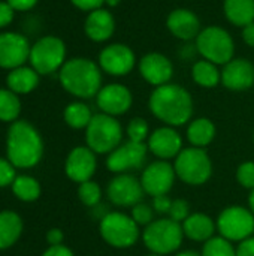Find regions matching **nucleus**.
<instances>
[{"mask_svg":"<svg viewBox=\"0 0 254 256\" xmlns=\"http://www.w3.org/2000/svg\"><path fill=\"white\" fill-rule=\"evenodd\" d=\"M16 168L7 160V158H0V189L12 186L16 178Z\"/></svg>","mask_w":254,"mask_h":256,"instance_id":"obj_38","label":"nucleus"},{"mask_svg":"<svg viewBox=\"0 0 254 256\" xmlns=\"http://www.w3.org/2000/svg\"><path fill=\"white\" fill-rule=\"evenodd\" d=\"M42 256H73L72 250L63 244H58V246H49Z\"/></svg>","mask_w":254,"mask_h":256,"instance_id":"obj_45","label":"nucleus"},{"mask_svg":"<svg viewBox=\"0 0 254 256\" xmlns=\"http://www.w3.org/2000/svg\"><path fill=\"white\" fill-rule=\"evenodd\" d=\"M148 104L153 116L172 128L186 124L193 114V99L190 93L178 84L168 82L156 87Z\"/></svg>","mask_w":254,"mask_h":256,"instance_id":"obj_2","label":"nucleus"},{"mask_svg":"<svg viewBox=\"0 0 254 256\" xmlns=\"http://www.w3.org/2000/svg\"><path fill=\"white\" fill-rule=\"evenodd\" d=\"M121 3V0H105V4L109 8H117Z\"/></svg>","mask_w":254,"mask_h":256,"instance_id":"obj_48","label":"nucleus"},{"mask_svg":"<svg viewBox=\"0 0 254 256\" xmlns=\"http://www.w3.org/2000/svg\"><path fill=\"white\" fill-rule=\"evenodd\" d=\"M202 256H237V249L225 237H213L205 242Z\"/></svg>","mask_w":254,"mask_h":256,"instance_id":"obj_32","label":"nucleus"},{"mask_svg":"<svg viewBox=\"0 0 254 256\" xmlns=\"http://www.w3.org/2000/svg\"><path fill=\"white\" fill-rule=\"evenodd\" d=\"M237 180L241 186L254 189V162H244L237 170Z\"/></svg>","mask_w":254,"mask_h":256,"instance_id":"obj_36","label":"nucleus"},{"mask_svg":"<svg viewBox=\"0 0 254 256\" xmlns=\"http://www.w3.org/2000/svg\"><path fill=\"white\" fill-rule=\"evenodd\" d=\"M15 10H19V12H27L30 9H33L36 6V3L39 0H6Z\"/></svg>","mask_w":254,"mask_h":256,"instance_id":"obj_43","label":"nucleus"},{"mask_svg":"<svg viewBox=\"0 0 254 256\" xmlns=\"http://www.w3.org/2000/svg\"><path fill=\"white\" fill-rule=\"evenodd\" d=\"M43 156V141L37 129L25 122L16 120L10 123L6 134V158L19 170L36 166Z\"/></svg>","mask_w":254,"mask_h":256,"instance_id":"obj_1","label":"nucleus"},{"mask_svg":"<svg viewBox=\"0 0 254 256\" xmlns=\"http://www.w3.org/2000/svg\"><path fill=\"white\" fill-rule=\"evenodd\" d=\"M108 198L118 207H133L141 202L144 196V188L141 180L130 174H118L108 184Z\"/></svg>","mask_w":254,"mask_h":256,"instance_id":"obj_15","label":"nucleus"},{"mask_svg":"<svg viewBox=\"0 0 254 256\" xmlns=\"http://www.w3.org/2000/svg\"><path fill=\"white\" fill-rule=\"evenodd\" d=\"M97 160L96 153L84 146L75 147L66 158L64 162V172L66 176L75 183H84L91 180L93 174L96 172Z\"/></svg>","mask_w":254,"mask_h":256,"instance_id":"obj_16","label":"nucleus"},{"mask_svg":"<svg viewBox=\"0 0 254 256\" xmlns=\"http://www.w3.org/2000/svg\"><path fill=\"white\" fill-rule=\"evenodd\" d=\"M22 234V219L18 213L0 212V250L12 248Z\"/></svg>","mask_w":254,"mask_h":256,"instance_id":"obj_25","label":"nucleus"},{"mask_svg":"<svg viewBox=\"0 0 254 256\" xmlns=\"http://www.w3.org/2000/svg\"><path fill=\"white\" fill-rule=\"evenodd\" d=\"M183 231L184 236H187L190 240L208 242L214 236L216 224L210 216L204 213H195L183 222Z\"/></svg>","mask_w":254,"mask_h":256,"instance_id":"obj_24","label":"nucleus"},{"mask_svg":"<svg viewBox=\"0 0 254 256\" xmlns=\"http://www.w3.org/2000/svg\"><path fill=\"white\" fill-rule=\"evenodd\" d=\"M168 214H169V219H172L174 222L183 224L190 216V206L184 200H174Z\"/></svg>","mask_w":254,"mask_h":256,"instance_id":"obj_37","label":"nucleus"},{"mask_svg":"<svg viewBox=\"0 0 254 256\" xmlns=\"http://www.w3.org/2000/svg\"><path fill=\"white\" fill-rule=\"evenodd\" d=\"M172 206V200L168 196V195H160V196H154L153 198V208L154 212L160 213V214H165V213H169V208Z\"/></svg>","mask_w":254,"mask_h":256,"instance_id":"obj_40","label":"nucleus"},{"mask_svg":"<svg viewBox=\"0 0 254 256\" xmlns=\"http://www.w3.org/2000/svg\"><path fill=\"white\" fill-rule=\"evenodd\" d=\"M63 240H64V234L58 228H52L46 232V242L49 246H58L63 243Z\"/></svg>","mask_w":254,"mask_h":256,"instance_id":"obj_44","label":"nucleus"},{"mask_svg":"<svg viewBox=\"0 0 254 256\" xmlns=\"http://www.w3.org/2000/svg\"><path fill=\"white\" fill-rule=\"evenodd\" d=\"M97 106L102 112L117 117L127 112L132 106L133 98L130 90L123 84H108L103 86L96 96Z\"/></svg>","mask_w":254,"mask_h":256,"instance_id":"obj_17","label":"nucleus"},{"mask_svg":"<svg viewBox=\"0 0 254 256\" xmlns=\"http://www.w3.org/2000/svg\"><path fill=\"white\" fill-rule=\"evenodd\" d=\"M21 112V100L16 93L9 88H0V122L13 123Z\"/></svg>","mask_w":254,"mask_h":256,"instance_id":"obj_31","label":"nucleus"},{"mask_svg":"<svg viewBox=\"0 0 254 256\" xmlns=\"http://www.w3.org/2000/svg\"><path fill=\"white\" fill-rule=\"evenodd\" d=\"M63 118L66 124L72 129H87L93 114L88 105L84 102H72L63 111Z\"/></svg>","mask_w":254,"mask_h":256,"instance_id":"obj_30","label":"nucleus"},{"mask_svg":"<svg viewBox=\"0 0 254 256\" xmlns=\"http://www.w3.org/2000/svg\"><path fill=\"white\" fill-rule=\"evenodd\" d=\"M13 16H15V9L6 0L0 2V28H4L9 24H12Z\"/></svg>","mask_w":254,"mask_h":256,"instance_id":"obj_39","label":"nucleus"},{"mask_svg":"<svg viewBox=\"0 0 254 256\" xmlns=\"http://www.w3.org/2000/svg\"><path fill=\"white\" fill-rule=\"evenodd\" d=\"M78 196L81 200V202L87 207H96L100 202L102 198V190L99 188L97 183L88 180L79 184L78 188Z\"/></svg>","mask_w":254,"mask_h":256,"instance_id":"obj_33","label":"nucleus"},{"mask_svg":"<svg viewBox=\"0 0 254 256\" xmlns=\"http://www.w3.org/2000/svg\"><path fill=\"white\" fill-rule=\"evenodd\" d=\"M84 32L93 42H106L111 39L115 32V18L112 12L105 8L88 12L84 22Z\"/></svg>","mask_w":254,"mask_h":256,"instance_id":"obj_22","label":"nucleus"},{"mask_svg":"<svg viewBox=\"0 0 254 256\" xmlns=\"http://www.w3.org/2000/svg\"><path fill=\"white\" fill-rule=\"evenodd\" d=\"M192 78L198 86L205 88H213L219 82H222V70H219L217 64L202 58L193 64Z\"/></svg>","mask_w":254,"mask_h":256,"instance_id":"obj_28","label":"nucleus"},{"mask_svg":"<svg viewBox=\"0 0 254 256\" xmlns=\"http://www.w3.org/2000/svg\"><path fill=\"white\" fill-rule=\"evenodd\" d=\"M216 136V126L210 118L201 117L193 120L187 128V140L193 147H207Z\"/></svg>","mask_w":254,"mask_h":256,"instance_id":"obj_27","label":"nucleus"},{"mask_svg":"<svg viewBox=\"0 0 254 256\" xmlns=\"http://www.w3.org/2000/svg\"><path fill=\"white\" fill-rule=\"evenodd\" d=\"M196 51L199 56L214 64H226L234 58L235 42L228 30L219 26H210L201 30L196 38Z\"/></svg>","mask_w":254,"mask_h":256,"instance_id":"obj_4","label":"nucleus"},{"mask_svg":"<svg viewBox=\"0 0 254 256\" xmlns=\"http://www.w3.org/2000/svg\"><path fill=\"white\" fill-rule=\"evenodd\" d=\"M70 2L75 8H78L79 10H85V12H91L105 4V0H70Z\"/></svg>","mask_w":254,"mask_h":256,"instance_id":"obj_41","label":"nucleus"},{"mask_svg":"<svg viewBox=\"0 0 254 256\" xmlns=\"http://www.w3.org/2000/svg\"><path fill=\"white\" fill-rule=\"evenodd\" d=\"M243 39L249 46L254 48V22H250L246 27H243Z\"/></svg>","mask_w":254,"mask_h":256,"instance_id":"obj_46","label":"nucleus"},{"mask_svg":"<svg viewBox=\"0 0 254 256\" xmlns=\"http://www.w3.org/2000/svg\"><path fill=\"white\" fill-rule=\"evenodd\" d=\"M249 208L254 214V189L250 192V196H249Z\"/></svg>","mask_w":254,"mask_h":256,"instance_id":"obj_47","label":"nucleus"},{"mask_svg":"<svg viewBox=\"0 0 254 256\" xmlns=\"http://www.w3.org/2000/svg\"><path fill=\"white\" fill-rule=\"evenodd\" d=\"M222 84L232 92L253 87L254 64L246 58H232L222 69Z\"/></svg>","mask_w":254,"mask_h":256,"instance_id":"obj_20","label":"nucleus"},{"mask_svg":"<svg viewBox=\"0 0 254 256\" xmlns=\"http://www.w3.org/2000/svg\"><path fill=\"white\" fill-rule=\"evenodd\" d=\"M39 74L31 66H19L7 72L6 86L13 93L28 94L39 86Z\"/></svg>","mask_w":254,"mask_h":256,"instance_id":"obj_23","label":"nucleus"},{"mask_svg":"<svg viewBox=\"0 0 254 256\" xmlns=\"http://www.w3.org/2000/svg\"><path fill=\"white\" fill-rule=\"evenodd\" d=\"M154 208L148 204L138 202L132 207V219L138 224V226H148L153 222Z\"/></svg>","mask_w":254,"mask_h":256,"instance_id":"obj_35","label":"nucleus"},{"mask_svg":"<svg viewBox=\"0 0 254 256\" xmlns=\"http://www.w3.org/2000/svg\"><path fill=\"white\" fill-rule=\"evenodd\" d=\"M175 174L184 183L192 186H199L208 182L213 172V164L210 156L204 148L190 147L183 148L181 153L175 158L174 165Z\"/></svg>","mask_w":254,"mask_h":256,"instance_id":"obj_8","label":"nucleus"},{"mask_svg":"<svg viewBox=\"0 0 254 256\" xmlns=\"http://www.w3.org/2000/svg\"><path fill=\"white\" fill-rule=\"evenodd\" d=\"M61 87L78 99H90L97 96L102 88V69L87 57H73L58 70Z\"/></svg>","mask_w":254,"mask_h":256,"instance_id":"obj_3","label":"nucleus"},{"mask_svg":"<svg viewBox=\"0 0 254 256\" xmlns=\"http://www.w3.org/2000/svg\"><path fill=\"white\" fill-rule=\"evenodd\" d=\"M141 76L154 87L168 84L174 75L172 62L160 52H148L139 60Z\"/></svg>","mask_w":254,"mask_h":256,"instance_id":"obj_18","label":"nucleus"},{"mask_svg":"<svg viewBox=\"0 0 254 256\" xmlns=\"http://www.w3.org/2000/svg\"><path fill=\"white\" fill-rule=\"evenodd\" d=\"M175 256H202V255H199L198 252H193V250H186V252H180V254H177Z\"/></svg>","mask_w":254,"mask_h":256,"instance_id":"obj_49","label":"nucleus"},{"mask_svg":"<svg viewBox=\"0 0 254 256\" xmlns=\"http://www.w3.org/2000/svg\"><path fill=\"white\" fill-rule=\"evenodd\" d=\"M166 26H168V30L177 39H181L186 42L196 39L202 30L198 15L187 8L174 9L166 18Z\"/></svg>","mask_w":254,"mask_h":256,"instance_id":"obj_21","label":"nucleus"},{"mask_svg":"<svg viewBox=\"0 0 254 256\" xmlns=\"http://www.w3.org/2000/svg\"><path fill=\"white\" fill-rule=\"evenodd\" d=\"M31 44L28 38L16 32H1L0 33V68L1 69H16L24 66L30 57Z\"/></svg>","mask_w":254,"mask_h":256,"instance_id":"obj_11","label":"nucleus"},{"mask_svg":"<svg viewBox=\"0 0 254 256\" xmlns=\"http://www.w3.org/2000/svg\"><path fill=\"white\" fill-rule=\"evenodd\" d=\"M147 141L148 150L162 160L177 158L183 150L181 135L172 126H163L156 129Z\"/></svg>","mask_w":254,"mask_h":256,"instance_id":"obj_19","label":"nucleus"},{"mask_svg":"<svg viewBox=\"0 0 254 256\" xmlns=\"http://www.w3.org/2000/svg\"><path fill=\"white\" fill-rule=\"evenodd\" d=\"M123 129L118 120L105 112L94 114L85 129L87 147L94 153H111L121 144Z\"/></svg>","mask_w":254,"mask_h":256,"instance_id":"obj_5","label":"nucleus"},{"mask_svg":"<svg viewBox=\"0 0 254 256\" xmlns=\"http://www.w3.org/2000/svg\"><path fill=\"white\" fill-rule=\"evenodd\" d=\"M28 62L39 75H51L66 63V45L57 36H42L31 45Z\"/></svg>","mask_w":254,"mask_h":256,"instance_id":"obj_6","label":"nucleus"},{"mask_svg":"<svg viewBox=\"0 0 254 256\" xmlns=\"http://www.w3.org/2000/svg\"><path fill=\"white\" fill-rule=\"evenodd\" d=\"M225 16L229 22L238 27H246L254 22V0H225Z\"/></svg>","mask_w":254,"mask_h":256,"instance_id":"obj_26","label":"nucleus"},{"mask_svg":"<svg viewBox=\"0 0 254 256\" xmlns=\"http://www.w3.org/2000/svg\"><path fill=\"white\" fill-rule=\"evenodd\" d=\"M12 194L22 202H33L40 196V183L31 176H16L12 186Z\"/></svg>","mask_w":254,"mask_h":256,"instance_id":"obj_29","label":"nucleus"},{"mask_svg":"<svg viewBox=\"0 0 254 256\" xmlns=\"http://www.w3.org/2000/svg\"><path fill=\"white\" fill-rule=\"evenodd\" d=\"M147 150L148 147L145 142H135L129 140L109 153L106 159V168L115 174H124L130 170H138L145 162Z\"/></svg>","mask_w":254,"mask_h":256,"instance_id":"obj_13","label":"nucleus"},{"mask_svg":"<svg viewBox=\"0 0 254 256\" xmlns=\"http://www.w3.org/2000/svg\"><path fill=\"white\" fill-rule=\"evenodd\" d=\"M127 136L130 141L145 142L148 140V123L141 117L132 118L127 124Z\"/></svg>","mask_w":254,"mask_h":256,"instance_id":"obj_34","label":"nucleus"},{"mask_svg":"<svg viewBox=\"0 0 254 256\" xmlns=\"http://www.w3.org/2000/svg\"><path fill=\"white\" fill-rule=\"evenodd\" d=\"M148 256H163V255H159V254H150Z\"/></svg>","mask_w":254,"mask_h":256,"instance_id":"obj_50","label":"nucleus"},{"mask_svg":"<svg viewBox=\"0 0 254 256\" xmlns=\"http://www.w3.org/2000/svg\"><path fill=\"white\" fill-rule=\"evenodd\" d=\"M217 230L229 242H243L253 236L254 214L240 206L226 207L217 219Z\"/></svg>","mask_w":254,"mask_h":256,"instance_id":"obj_10","label":"nucleus"},{"mask_svg":"<svg viewBox=\"0 0 254 256\" xmlns=\"http://www.w3.org/2000/svg\"><path fill=\"white\" fill-rule=\"evenodd\" d=\"M97 62L103 72L112 76H124L133 70L136 56L126 44H109L100 51Z\"/></svg>","mask_w":254,"mask_h":256,"instance_id":"obj_12","label":"nucleus"},{"mask_svg":"<svg viewBox=\"0 0 254 256\" xmlns=\"http://www.w3.org/2000/svg\"><path fill=\"white\" fill-rule=\"evenodd\" d=\"M237 256H254V237H249L240 242L237 248Z\"/></svg>","mask_w":254,"mask_h":256,"instance_id":"obj_42","label":"nucleus"},{"mask_svg":"<svg viewBox=\"0 0 254 256\" xmlns=\"http://www.w3.org/2000/svg\"><path fill=\"white\" fill-rule=\"evenodd\" d=\"M100 236L112 248L127 249L132 248L139 238V226L132 219L120 212L106 213L100 219Z\"/></svg>","mask_w":254,"mask_h":256,"instance_id":"obj_9","label":"nucleus"},{"mask_svg":"<svg viewBox=\"0 0 254 256\" xmlns=\"http://www.w3.org/2000/svg\"><path fill=\"white\" fill-rule=\"evenodd\" d=\"M184 231L181 224L172 219L153 220L144 231V243L151 254L169 255L180 249L183 243Z\"/></svg>","mask_w":254,"mask_h":256,"instance_id":"obj_7","label":"nucleus"},{"mask_svg":"<svg viewBox=\"0 0 254 256\" xmlns=\"http://www.w3.org/2000/svg\"><path fill=\"white\" fill-rule=\"evenodd\" d=\"M175 177V170L169 162L156 160L144 170L141 176V184L144 188V192L154 198L160 195H168L174 186Z\"/></svg>","mask_w":254,"mask_h":256,"instance_id":"obj_14","label":"nucleus"}]
</instances>
